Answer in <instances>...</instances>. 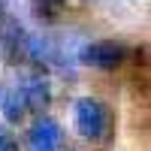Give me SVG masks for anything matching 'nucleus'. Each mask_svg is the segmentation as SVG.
<instances>
[{"mask_svg": "<svg viewBox=\"0 0 151 151\" xmlns=\"http://www.w3.org/2000/svg\"><path fill=\"white\" fill-rule=\"evenodd\" d=\"M127 58V48L115 40H97V42H88L82 48L79 60L85 67H94V70H118Z\"/></svg>", "mask_w": 151, "mask_h": 151, "instance_id": "2", "label": "nucleus"}, {"mask_svg": "<svg viewBox=\"0 0 151 151\" xmlns=\"http://www.w3.org/2000/svg\"><path fill=\"white\" fill-rule=\"evenodd\" d=\"M0 151H18V142L12 139V133L6 127H0Z\"/></svg>", "mask_w": 151, "mask_h": 151, "instance_id": "7", "label": "nucleus"}, {"mask_svg": "<svg viewBox=\"0 0 151 151\" xmlns=\"http://www.w3.org/2000/svg\"><path fill=\"white\" fill-rule=\"evenodd\" d=\"M0 52H3V58L9 60H18V55L27 52V36H24V30L18 27V21H6L3 30H0Z\"/></svg>", "mask_w": 151, "mask_h": 151, "instance_id": "5", "label": "nucleus"}, {"mask_svg": "<svg viewBox=\"0 0 151 151\" xmlns=\"http://www.w3.org/2000/svg\"><path fill=\"white\" fill-rule=\"evenodd\" d=\"M0 109H3V118L9 124H18L27 112V103H24V94H21V85H6L3 94H0Z\"/></svg>", "mask_w": 151, "mask_h": 151, "instance_id": "6", "label": "nucleus"}, {"mask_svg": "<svg viewBox=\"0 0 151 151\" xmlns=\"http://www.w3.org/2000/svg\"><path fill=\"white\" fill-rule=\"evenodd\" d=\"M21 94H24V103H27V109H45L48 100H52V88H48V82L42 79L40 73H30L24 76V85H21Z\"/></svg>", "mask_w": 151, "mask_h": 151, "instance_id": "4", "label": "nucleus"}, {"mask_svg": "<svg viewBox=\"0 0 151 151\" xmlns=\"http://www.w3.org/2000/svg\"><path fill=\"white\" fill-rule=\"evenodd\" d=\"M60 124L48 115H40L27 130V151H58L60 148Z\"/></svg>", "mask_w": 151, "mask_h": 151, "instance_id": "3", "label": "nucleus"}, {"mask_svg": "<svg viewBox=\"0 0 151 151\" xmlns=\"http://www.w3.org/2000/svg\"><path fill=\"white\" fill-rule=\"evenodd\" d=\"M73 121H76V130H79V136H85V139H103L106 130H109V115H106V106L100 103V100L94 97H79L73 106Z\"/></svg>", "mask_w": 151, "mask_h": 151, "instance_id": "1", "label": "nucleus"}]
</instances>
